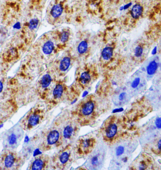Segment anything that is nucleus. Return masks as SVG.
<instances>
[{"label":"nucleus","mask_w":161,"mask_h":170,"mask_svg":"<svg viewBox=\"0 0 161 170\" xmlns=\"http://www.w3.org/2000/svg\"><path fill=\"white\" fill-rule=\"evenodd\" d=\"M98 111L97 100L93 97H87L77 106L76 113L78 122L83 124H89L95 119Z\"/></svg>","instance_id":"f257e3e1"},{"label":"nucleus","mask_w":161,"mask_h":170,"mask_svg":"<svg viewBox=\"0 0 161 170\" xmlns=\"http://www.w3.org/2000/svg\"><path fill=\"white\" fill-rule=\"evenodd\" d=\"M119 130V121L115 117H110L103 124L101 133L104 140L111 143L117 139Z\"/></svg>","instance_id":"f03ea898"},{"label":"nucleus","mask_w":161,"mask_h":170,"mask_svg":"<svg viewBox=\"0 0 161 170\" xmlns=\"http://www.w3.org/2000/svg\"><path fill=\"white\" fill-rule=\"evenodd\" d=\"M105 155V150L103 146H98L96 148H95L88 158V168L92 170L101 169L103 165Z\"/></svg>","instance_id":"7ed1b4c3"},{"label":"nucleus","mask_w":161,"mask_h":170,"mask_svg":"<svg viewBox=\"0 0 161 170\" xmlns=\"http://www.w3.org/2000/svg\"><path fill=\"white\" fill-rule=\"evenodd\" d=\"M96 140L93 137L87 136L80 139L77 146V152L81 155H86L95 148Z\"/></svg>","instance_id":"20e7f679"},{"label":"nucleus","mask_w":161,"mask_h":170,"mask_svg":"<svg viewBox=\"0 0 161 170\" xmlns=\"http://www.w3.org/2000/svg\"><path fill=\"white\" fill-rule=\"evenodd\" d=\"M71 149L69 146L61 150L53 159L55 165L58 169H65L70 162Z\"/></svg>","instance_id":"39448f33"},{"label":"nucleus","mask_w":161,"mask_h":170,"mask_svg":"<svg viewBox=\"0 0 161 170\" xmlns=\"http://www.w3.org/2000/svg\"><path fill=\"white\" fill-rule=\"evenodd\" d=\"M76 128L77 126L73 121L66 123L61 130L59 129L60 133V143H67L72 139L76 133Z\"/></svg>","instance_id":"423d86ee"},{"label":"nucleus","mask_w":161,"mask_h":170,"mask_svg":"<svg viewBox=\"0 0 161 170\" xmlns=\"http://www.w3.org/2000/svg\"><path fill=\"white\" fill-rule=\"evenodd\" d=\"M60 133L59 129H53L48 133L45 139L44 144L45 148H51L53 146L60 142Z\"/></svg>","instance_id":"0eeeda50"},{"label":"nucleus","mask_w":161,"mask_h":170,"mask_svg":"<svg viewBox=\"0 0 161 170\" xmlns=\"http://www.w3.org/2000/svg\"><path fill=\"white\" fill-rule=\"evenodd\" d=\"M128 148H130V143H128V142L126 143L125 142H123L122 143L120 142V143H116L113 150L114 160L118 161L120 158L121 159L122 156L127 154L129 152L128 151ZM121 159H120V162Z\"/></svg>","instance_id":"6e6552de"},{"label":"nucleus","mask_w":161,"mask_h":170,"mask_svg":"<svg viewBox=\"0 0 161 170\" xmlns=\"http://www.w3.org/2000/svg\"><path fill=\"white\" fill-rule=\"evenodd\" d=\"M49 164V159L46 155H41L34 160L31 165L32 170H42L47 168Z\"/></svg>","instance_id":"1a4fd4ad"},{"label":"nucleus","mask_w":161,"mask_h":170,"mask_svg":"<svg viewBox=\"0 0 161 170\" xmlns=\"http://www.w3.org/2000/svg\"><path fill=\"white\" fill-rule=\"evenodd\" d=\"M42 114L40 110H35L34 112L30 114L27 120V126L28 128L33 127L39 124L42 118Z\"/></svg>","instance_id":"9d476101"},{"label":"nucleus","mask_w":161,"mask_h":170,"mask_svg":"<svg viewBox=\"0 0 161 170\" xmlns=\"http://www.w3.org/2000/svg\"><path fill=\"white\" fill-rule=\"evenodd\" d=\"M130 99L129 95L126 92H122L119 94H115L112 100L115 105L120 106L126 104Z\"/></svg>","instance_id":"9b49d317"},{"label":"nucleus","mask_w":161,"mask_h":170,"mask_svg":"<svg viewBox=\"0 0 161 170\" xmlns=\"http://www.w3.org/2000/svg\"><path fill=\"white\" fill-rule=\"evenodd\" d=\"M64 88L61 84H58L55 87L52 92V101L54 102H58L63 97Z\"/></svg>","instance_id":"f8f14e48"},{"label":"nucleus","mask_w":161,"mask_h":170,"mask_svg":"<svg viewBox=\"0 0 161 170\" xmlns=\"http://www.w3.org/2000/svg\"><path fill=\"white\" fill-rule=\"evenodd\" d=\"M143 12V7L140 4H136L131 9V15L134 19H137L141 16Z\"/></svg>","instance_id":"ddd939ff"},{"label":"nucleus","mask_w":161,"mask_h":170,"mask_svg":"<svg viewBox=\"0 0 161 170\" xmlns=\"http://www.w3.org/2000/svg\"><path fill=\"white\" fill-rule=\"evenodd\" d=\"M63 10L62 5L57 4L52 8L51 11V15L54 18H57L62 14Z\"/></svg>","instance_id":"4468645a"},{"label":"nucleus","mask_w":161,"mask_h":170,"mask_svg":"<svg viewBox=\"0 0 161 170\" xmlns=\"http://www.w3.org/2000/svg\"><path fill=\"white\" fill-rule=\"evenodd\" d=\"M52 79L51 76L49 74H46L42 76L40 82L41 87L43 89L47 88L51 85Z\"/></svg>","instance_id":"2eb2a0df"},{"label":"nucleus","mask_w":161,"mask_h":170,"mask_svg":"<svg viewBox=\"0 0 161 170\" xmlns=\"http://www.w3.org/2000/svg\"><path fill=\"white\" fill-rule=\"evenodd\" d=\"M158 68V63L155 60H153L150 62L146 67V72L148 75L152 76L155 73Z\"/></svg>","instance_id":"dca6fc26"},{"label":"nucleus","mask_w":161,"mask_h":170,"mask_svg":"<svg viewBox=\"0 0 161 170\" xmlns=\"http://www.w3.org/2000/svg\"><path fill=\"white\" fill-rule=\"evenodd\" d=\"M54 50V44L51 41H48L45 43L42 47V51L46 55H49L52 53Z\"/></svg>","instance_id":"f3484780"},{"label":"nucleus","mask_w":161,"mask_h":170,"mask_svg":"<svg viewBox=\"0 0 161 170\" xmlns=\"http://www.w3.org/2000/svg\"><path fill=\"white\" fill-rule=\"evenodd\" d=\"M15 158L12 154H9L7 155L4 159V165L6 168H10L12 167L15 163Z\"/></svg>","instance_id":"a211bd4d"},{"label":"nucleus","mask_w":161,"mask_h":170,"mask_svg":"<svg viewBox=\"0 0 161 170\" xmlns=\"http://www.w3.org/2000/svg\"><path fill=\"white\" fill-rule=\"evenodd\" d=\"M113 49L112 48L107 47L103 49L102 52V56L104 60H109L113 56Z\"/></svg>","instance_id":"6ab92c4d"},{"label":"nucleus","mask_w":161,"mask_h":170,"mask_svg":"<svg viewBox=\"0 0 161 170\" xmlns=\"http://www.w3.org/2000/svg\"><path fill=\"white\" fill-rule=\"evenodd\" d=\"M79 80L82 85H88L91 81V75L88 72H83L80 75Z\"/></svg>","instance_id":"aec40b11"},{"label":"nucleus","mask_w":161,"mask_h":170,"mask_svg":"<svg viewBox=\"0 0 161 170\" xmlns=\"http://www.w3.org/2000/svg\"><path fill=\"white\" fill-rule=\"evenodd\" d=\"M71 60L69 57H65L61 61L60 68L61 71H65L69 68L70 65Z\"/></svg>","instance_id":"412c9836"},{"label":"nucleus","mask_w":161,"mask_h":170,"mask_svg":"<svg viewBox=\"0 0 161 170\" xmlns=\"http://www.w3.org/2000/svg\"><path fill=\"white\" fill-rule=\"evenodd\" d=\"M88 44L86 41H82L78 47V51L80 54H83L87 51Z\"/></svg>","instance_id":"4be33fe9"},{"label":"nucleus","mask_w":161,"mask_h":170,"mask_svg":"<svg viewBox=\"0 0 161 170\" xmlns=\"http://www.w3.org/2000/svg\"><path fill=\"white\" fill-rule=\"evenodd\" d=\"M39 21L37 19H32L30 20L29 23L28 27L30 30H34L36 28L37 26L38 25Z\"/></svg>","instance_id":"5701e85b"},{"label":"nucleus","mask_w":161,"mask_h":170,"mask_svg":"<svg viewBox=\"0 0 161 170\" xmlns=\"http://www.w3.org/2000/svg\"><path fill=\"white\" fill-rule=\"evenodd\" d=\"M8 141L9 144L10 145H14L15 143H16L17 142V137L16 135L14 133L11 134L8 137Z\"/></svg>","instance_id":"b1692460"},{"label":"nucleus","mask_w":161,"mask_h":170,"mask_svg":"<svg viewBox=\"0 0 161 170\" xmlns=\"http://www.w3.org/2000/svg\"><path fill=\"white\" fill-rule=\"evenodd\" d=\"M140 79L139 77H136L135 79L132 82L131 84V88L135 89L139 87V85H140Z\"/></svg>","instance_id":"393cba45"},{"label":"nucleus","mask_w":161,"mask_h":170,"mask_svg":"<svg viewBox=\"0 0 161 170\" xmlns=\"http://www.w3.org/2000/svg\"><path fill=\"white\" fill-rule=\"evenodd\" d=\"M69 33L67 31H63L60 35V41L63 42H65L68 40Z\"/></svg>","instance_id":"a878e982"},{"label":"nucleus","mask_w":161,"mask_h":170,"mask_svg":"<svg viewBox=\"0 0 161 170\" xmlns=\"http://www.w3.org/2000/svg\"><path fill=\"white\" fill-rule=\"evenodd\" d=\"M7 53L8 57H9V58H10L16 57L17 55V51L15 49H11L9 50V51H8Z\"/></svg>","instance_id":"bb28decb"},{"label":"nucleus","mask_w":161,"mask_h":170,"mask_svg":"<svg viewBox=\"0 0 161 170\" xmlns=\"http://www.w3.org/2000/svg\"><path fill=\"white\" fill-rule=\"evenodd\" d=\"M143 53V48L140 46H138L136 48L135 50V55L137 57H139Z\"/></svg>","instance_id":"cd10ccee"},{"label":"nucleus","mask_w":161,"mask_h":170,"mask_svg":"<svg viewBox=\"0 0 161 170\" xmlns=\"http://www.w3.org/2000/svg\"><path fill=\"white\" fill-rule=\"evenodd\" d=\"M155 126L158 129H161V117H158L155 121Z\"/></svg>","instance_id":"c85d7f7f"},{"label":"nucleus","mask_w":161,"mask_h":170,"mask_svg":"<svg viewBox=\"0 0 161 170\" xmlns=\"http://www.w3.org/2000/svg\"><path fill=\"white\" fill-rule=\"evenodd\" d=\"M13 27L14 28L17 29H20L21 28V25H20V23L17 22L16 23L15 25H14Z\"/></svg>","instance_id":"c756f323"},{"label":"nucleus","mask_w":161,"mask_h":170,"mask_svg":"<svg viewBox=\"0 0 161 170\" xmlns=\"http://www.w3.org/2000/svg\"><path fill=\"white\" fill-rule=\"evenodd\" d=\"M131 5H132V3H131L127 4L126 5H124V6H123L124 10H126V9H128L131 6Z\"/></svg>","instance_id":"7c9ffc66"},{"label":"nucleus","mask_w":161,"mask_h":170,"mask_svg":"<svg viewBox=\"0 0 161 170\" xmlns=\"http://www.w3.org/2000/svg\"><path fill=\"white\" fill-rule=\"evenodd\" d=\"M158 146L159 150L161 151V139L159 140L158 142Z\"/></svg>","instance_id":"2f4dec72"},{"label":"nucleus","mask_w":161,"mask_h":170,"mask_svg":"<svg viewBox=\"0 0 161 170\" xmlns=\"http://www.w3.org/2000/svg\"><path fill=\"white\" fill-rule=\"evenodd\" d=\"M157 50V48H156V47H155L153 49V50L152 52V54L153 55L155 54L156 53V51H157V50Z\"/></svg>","instance_id":"473e14b6"},{"label":"nucleus","mask_w":161,"mask_h":170,"mask_svg":"<svg viewBox=\"0 0 161 170\" xmlns=\"http://www.w3.org/2000/svg\"><path fill=\"white\" fill-rule=\"evenodd\" d=\"M3 84L1 81H0V93L1 92V91L3 90Z\"/></svg>","instance_id":"72a5a7b5"}]
</instances>
